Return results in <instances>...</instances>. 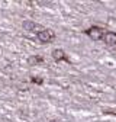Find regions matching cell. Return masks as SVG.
<instances>
[{
  "label": "cell",
  "instance_id": "cell-1",
  "mask_svg": "<svg viewBox=\"0 0 116 122\" xmlns=\"http://www.w3.org/2000/svg\"><path fill=\"white\" fill-rule=\"evenodd\" d=\"M86 34H87V36H90L93 41H99V39H102V38L105 36L103 29L99 28V26H92V28H89V29L86 30Z\"/></svg>",
  "mask_w": 116,
  "mask_h": 122
},
{
  "label": "cell",
  "instance_id": "cell-2",
  "mask_svg": "<svg viewBox=\"0 0 116 122\" xmlns=\"http://www.w3.org/2000/svg\"><path fill=\"white\" fill-rule=\"evenodd\" d=\"M54 32L51 29H44V30H41V32H38V39L41 41V42H51L52 39H54Z\"/></svg>",
  "mask_w": 116,
  "mask_h": 122
},
{
  "label": "cell",
  "instance_id": "cell-3",
  "mask_svg": "<svg viewBox=\"0 0 116 122\" xmlns=\"http://www.w3.org/2000/svg\"><path fill=\"white\" fill-rule=\"evenodd\" d=\"M23 29H26V30H38V32H41V30H44V28L42 26H39L38 23H34V22H29V20H26V22H23Z\"/></svg>",
  "mask_w": 116,
  "mask_h": 122
},
{
  "label": "cell",
  "instance_id": "cell-4",
  "mask_svg": "<svg viewBox=\"0 0 116 122\" xmlns=\"http://www.w3.org/2000/svg\"><path fill=\"white\" fill-rule=\"evenodd\" d=\"M103 41L106 42V45L113 47V45H116V34L115 32H106L103 36Z\"/></svg>",
  "mask_w": 116,
  "mask_h": 122
},
{
  "label": "cell",
  "instance_id": "cell-5",
  "mask_svg": "<svg viewBox=\"0 0 116 122\" xmlns=\"http://www.w3.org/2000/svg\"><path fill=\"white\" fill-rule=\"evenodd\" d=\"M52 58H54L55 61H63V60L68 61V60H67V57H65V52H64L61 48H57V50H54V51H52Z\"/></svg>",
  "mask_w": 116,
  "mask_h": 122
},
{
  "label": "cell",
  "instance_id": "cell-6",
  "mask_svg": "<svg viewBox=\"0 0 116 122\" xmlns=\"http://www.w3.org/2000/svg\"><path fill=\"white\" fill-rule=\"evenodd\" d=\"M42 61H44L42 57H39V55H32V57H29V58H28V64L36 66V64H41Z\"/></svg>",
  "mask_w": 116,
  "mask_h": 122
},
{
  "label": "cell",
  "instance_id": "cell-7",
  "mask_svg": "<svg viewBox=\"0 0 116 122\" xmlns=\"http://www.w3.org/2000/svg\"><path fill=\"white\" fill-rule=\"evenodd\" d=\"M32 81H34V83H36V84H41V83H42V79H38V77L35 79V77H34V79H32Z\"/></svg>",
  "mask_w": 116,
  "mask_h": 122
},
{
  "label": "cell",
  "instance_id": "cell-8",
  "mask_svg": "<svg viewBox=\"0 0 116 122\" xmlns=\"http://www.w3.org/2000/svg\"><path fill=\"white\" fill-rule=\"evenodd\" d=\"M51 122H54V121H51Z\"/></svg>",
  "mask_w": 116,
  "mask_h": 122
}]
</instances>
